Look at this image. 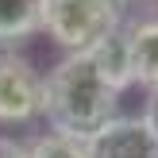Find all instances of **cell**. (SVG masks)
<instances>
[{
  "label": "cell",
  "instance_id": "1",
  "mask_svg": "<svg viewBox=\"0 0 158 158\" xmlns=\"http://www.w3.org/2000/svg\"><path fill=\"white\" fill-rule=\"evenodd\" d=\"M116 108H120V93L97 73L85 50L66 54L43 73V116L54 135L85 143L93 131H100L108 120L120 116Z\"/></svg>",
  "mask_w": 158,
  "mask_h": 158
},
{
  "label": "cell",
  "instance_id": "7",
  "mask_svg": "<svg viewBox=\"0 0 158 158\" xmlns=\"http://www.w3.org/2000/svg\"><path fill=\"white\" fill-rule=\"evenodd\" d=\"M43 31V0H0V46L27 43Z\"/></svg>",
  "mask_w": 158,
  "mask_h": 158
},
{
  "label": "cell",
  "instance_id": "4",
  "mask_svg": "<svg viewBox=\"0 0 158 158\" xmlns=\"http://www.w3.org/2000/svg\"><path fill=\"white\" fill-rule=\"evenodd\" d=\"M89 158H158V139L143 116H116L85 139Z\"/></svg>",
  "mask_w": 158,
  "mask_h": 158
},
{
  "label": "cell",
  "instance_id": "5",
  "mask_svg": "<svg viewBox=\"0 0 158 158\" xmlns=\"http://www.w3.org/2000/svg\"><path fill=\"white\" fill-rule=\"evenodd\" d=\"M123 31L131 54V85H143L147 93L158 89V19H139Z\"/></svg>",
  "mask_w": 158,
  "mask_h": 158
},
{
  "label": "cell",
  "instance_id": "9",
  "mask_svg": "<svg viewBox=\"0 0 158 158\" xmlns=\"http://www.w3.org/2000/svg\"><path fill=\"white\" fill-rule=\"evenodd\" d=\"M143 123L154 131V139H158V89L147 93V108H143Z\"/></svg>",
  "mask_w": 158,
  "mask_h": 158
},
{
  "label": "cell",
  "instance_id": "10",
  "mask_svg": "<svg viewBox=\"0 0 158 158\" xmlns=\"http://www.w3.org/2000/svg\"><path fill=\"white\" fill-rule=\"evenodd\" d=\"M0 158H27V147L8 139V135H0Z\"/></svg>",
  "mask_w": 158,
  "mask_h": 158
},
{
  "label": "cell",
  "instance_id": "8",
  "mask_svg": "<svg viewBox=\"0 0 158 158\" xmlns=\"http://www.w3.org/2000/svg\"><path fill=\"white\" fill-rule=\"evenodd\" d=\"M27 158H89V151H85L81 139L46 131V135H39V139L27 143Z\"/></svg>",
  "mask_w": 158,
  "mask_h": 158
},
{
  "label": "cell",
  "instance_id": "11",
  "mask_svg": "<svg viewBox=\"0 0 158 158\" xmlns=\"http://www.w3.org/2000/svg\"><path fill=\"white\" fill-rule=\"evenodd\" d=\"M127 4H158V0H127Z\"/></svg>",
  "mask_w": 158,
  "mask_h": 158
},
{
  "label": "cell",
  "instance_id": "2",
  "mask_svg": "<svg viewBox=\"0 0 158 158\" xmlns=\"http://www.w3.org/2000/svg\"><path fill=\"white\" fill-rule=\"evenodd\" d=\"M127 0H43V31L66 54L89 50L123 27Z\"/></svg>",
  "mask_w": 158,
  "mask_h": 158
},
{
  "label": "cell",
  "instance_id": "3",
  "mask_svg": "<svg viewBox=\"0 0 158 158\" xmlns=\"http://www.w3.org/2000/svg\"><path fill=\"white\" fill-rule=\"evenodd\" d=\"M43 116V69L19 50H0V123L19 127Z\"/></svg>",
  "mask_w": 158,
  "mask_h": 158
},
{
  "label": "cell",
  "instance_id": "6",
  "mask_svg": "<svg viewBox=\"0 0 158 158\" xmlns=\"http://www.w3.org/2000/svg\"><path fill=\"white\" fill-rule=\"evenodd\" d=\"M93 58V66H97V73L104 77L108 85H112L116 93H127L131 89V54H127V31H112L108 39H100L97 46H89L85 50Z\"/></svg>",
  "mask_w": 158,
  "mask_h": 158
}]
</instances>
